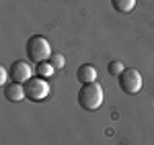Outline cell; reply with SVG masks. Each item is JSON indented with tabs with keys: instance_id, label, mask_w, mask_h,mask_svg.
Instances as JSON below:
<instances>
[{
	"instance_id": "1",
	"label": "cell",
	"mask_w": 154,
	"mask_h": 145,
	"mask_svg": "<svg viewBox=\"0 0 154 145\" xmlns=\"http://www.w3.org/2000/svg\"><path fill=\"white\" fill-rule=\"evenodd\" d=\"M103 98H105L103 86L99 82H91V84H82L78 92V104L84 110H97L103 104Z\"/></svg>"
},
{
	"instance_id": "2",
	"label": "cell",
	"mask_w": 154,
	"mask_h": 145,
	"mask_svg": "<svg viewBox=\"0 0 154 145\" xmlns=\"http://www.w3.org/2000/svg\"><path fill=\"white\" fill-rule=\"evenodd\" d=\"M25 51H27V57L31 61H48L51 57V47H49V41L45 37L41 35H33L29 41H27V45H25Z\"/></svg>"
},
{
	"instance_id": "3",
	"label": "cell",
	"mask_w": 154,
	"mask_h": 145,
	"mask_svg": "<svg viewBox=\"0 0 154 145\" xmlns=\"http://www.w3.org/2000/svg\"><path fill=\"white\" fill-rule=\"evenodd\" d=\"M119 80V88L125 92V94H138L140 88H142V74L138 72L136 68H130V70H123V72L117 76Z\"/></svg>"
},
{
	"instance_id": "4",
	"label": "cell",
	"mask_w": 154,
	"mask_h": 145,
	"mask_svg": "<svg viewBox=\"0 0 154 145\" xmlns=\"http://www.w3.org/2000/svg\"><path fill=\"white\" fill-rule=\"evenodd\" d=\"M49 94V86L45 82V78H31L29 82H25V96L29 100H43Z\"/></svg>"
},
{
	"instance_id": "5",
	"label": "cell",
	"mask_w": 154,
	"mask_h": 145,
	"mask_svg": "<svg viewBox=\"0 0 154 145\" xmlns=\"http://www.w3.org/2000/svg\"><path fill=\"white\" fill-rule=\"evenodd\" d=\"M11 78H12V82H19V84H25V82H29L31 78H33V68L29 65V61H25V59H19V61H14L11 65Z\"/></svg>"
},
{
	"instance_id": "6",
	"label": "cell",
	"mask_w": 154,
	"mask_h": 145,
	"mask_svg": "<svg viewBox=\"0 0 154 145\" xmlns=\"http://www.w3.org/2000/svg\"><path fill=\"white\" fill-rule=\"evenodd\" d=\"M4 98L8 102H21L25 96V86H21L19 82H12V84L4 86Z\"/></svg>"
},
{
	"instance_id": "7",
	"label": "cell",
	"mask_w": 154,
	"mask_h": 145,
	"mask_svg": "<svg viewBox=\"0 0 154 145\" xmlns=\"http://www.w3.org/2000/svg\"><path fill=\"white\" fill-rule=\"evenodd\" d=\"M76 78H78V82H80V84H91V82H97V70L91 65V63H84V65H80V68H78Z\"/></svg>"
},
{
	"instance_id": "8",
	"label": "cell",
	"mask_w": 154,
	"mask_h": 145,
	"mask_svg": "<svg viewBox=\"0 0 154 145\" xmlns=\"http://www.w3.org/2000/svg\"><path fill=\"white\" fill-rule=\"evenodd\" d=\"M54 72H56V68L49 63V59L35 63V74L39 76V78H49V76H54Z\"/></svg>"
},
{
	"instance_id": "9",
	"label": "cell",
	"mask_w": 154,
	"mask_h": 145,
	"mask_svg": "<svg viewBox=\"0 0 154 145\" xmlns=\"http://www.w3.org/2000/svg\"><path fill=\"white\" fill-rule=\"evenodd\" d=\"M111 4H113V8L119 12H130L134 10V6H136V0H111Z\"/></svg>"
},
{
	"instance_id": "10",
	"label": "cell",
	"mask_w": 154,
	"mask_h": 145,
	"mask_svg": "<svg viewBox=\"0 0 154 145\" xmlns=\"http://www.w3.org/2000/svg\"><path fill=\"white\" fill-rule=\"evenodd\" d=\"M123 70H125V68H123L121 61H109V65H107V72L111 74V76H119Z\"/></svg>"
},
{
	"instance_id": "11",
	"label": "cell",
	"mask_w": 154,
	"mask_h": 145,
	"mask_svg": "<svg viewBox=\"0 0 154 145\" xmlns=\"http://www.w3.org/2000/svg\"><path fill=\"white\" fill-rule=\"evenodd\" d=\"M49 63H51L56 70H62V68H64V63H66V59H64V55H60V53H51Z\"/></svg>"
},
{
	"instance_id": "12",
	"label": "cell",
	"mask_w": 154,
	"mask_h": 145,
	"mask_svg": "<svg viewBox=\"0 0 154 145\" xmlns=\"http://www.w3.org/2000/svg\"><path fill=\"white\" fill-rule=\"evenodd\" d=\"M6 76H11V74L6 72L4 68H0V82H4V80H6Z\"/></svg>"
}]
</instances>
